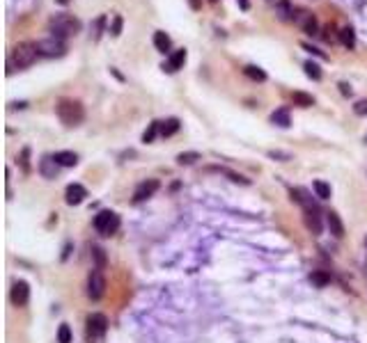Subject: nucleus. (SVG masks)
<instances>
[{
  "label": "nucleus",
  "instance_id": "nucleus-15",
  "mask_svg": "<svg viewBox=\"0 0 367 343\" xmlns=\"http://www.w3.org/2000/svg\"><path fill=\"white\" fill-rule=\"evenodd\" d=\"M53 160H55L60 167H73V165H78V156L73 154V151H55Z\"/></svg>",
  "mask_w": 367,
  "mask_h": 343
},
{
  "label": "nucleus",
  "instance_id": "nucleus-7",
  "mask_svg": "<svg viewBox=\"0 0 367 343\" xmlns=\"http://www.w3.org/2000/svg\"><path fill=\"white\" fill-rule=\"evenodd\" d=\"M106 293V279L101 270H92L90 277H87V295L90 300H101Z\"/></svg>",
  "mask_w": 367,
  "mask_h": 343
},
{
  "label": "nucleus",
  "instance_id": "nucleus-1",
  "mask_svg": "<svg viewBox=\"0 0 367 343\" xmlns=\"http://www.w3.org/2000/svg\"><path fill=\"white\" fill-rule=\"evenodd\" d=\"M55 112H57L62 124L69 126V128L81 126L83 119H85V108H83V103L76 101V99H60L55 105Z\"/></svg>",
  "mask_w": 367,
  "mask_h": 343
},
{
  "label": "nucleus",
  "instance_id": "nucleus-39",
  "mask_svg": "<svg viewBox=\"0 0 367 343\" xmlns=\"http://www.w3.org/2000/svg\"><path fill=\"white\" fill-rule=\"evenodd\" d=\"M239 3V7L243 9V12H246V9H250V3H248V0H237Z\"/></svg>",
  "mask_w": 367,
  "mask_h": 343
},
{
  "label": "nucleus",
  "instance_id": "nucleus-29",
  "mask_svg": "<svg viewBox=\"0 0 367 343\" xmlns=\"http://www.w3.org/2000/svg\"><path fill=\"white\" fill-rule=\"evenodd\" d=\"M18 165H21V169H23V174H30V149H23L21 154H18Z\"/></svg>",
  "mask_w": 367,
  "mask_h": 343
},
{
  "label": "nucleus",
  "instance_id": "nucleus-18",
  "mask_svg": "<svg viewBox=\"0 0 367 343\" xmlns=\"http://www.w3.org/2000/svg\"><path fill=\"white\" fill-rule=\"evenodd\" d=\"M340 41H342V46H344V48L354 51V48H356V32H354V28H351V26L342 28V30H340Z\"/></svg>",
  "mask_w": 367,
  "mask_h": 343
},
{
  "label": "nucleus",
  "instance_id": "nucleus-31",
  "mask_svg": "<svg viewBox=\"0 0 367 343\" xmlns=\"http://www.w3.org/2000/svg\"><path fill=\"white\" fill-rule=\"evenodd\" d=\"M122 28H124V18H122L120 14H117V16L112 18V26H110V34H112V37H120V34H122Z\"/></svg>",
  "mask_w": 367,
  "mask_h": 343
},
{
  "label": "nucleus",
  "instance_id": "nucleus-3",
  "mask_svg": "<svg viewBox=\"0 0 367 343\" xmlns=\"http://www.w3.org/2000/svg\"><path fill=\"white\" fill-rule=\"evenodd\" d=\"M37 57H39L37 44H32V41H21L18 46H14L9 62H12L14 67H18V69H28V67L35 65Z\"/></svg>",
  "mask_w": 367,
  "mask_h": 343
},
{
  "label": "nucleus",
  "instance_id": "nucleus-28",
  "mask_svg": "<svg viewBox=\"0 0 367 343\" xmlns=\"http://www.w3.org/2000/svg\"><path fill=\"white\" fill-rule=\"evenodd\" d=\"M92 256H94L96 270H104V268H106V252L99 247V245H94V247H92Z\"/></svg>",
  "mask_w": 367,
  "mask_h": 343
},
{
  "label": "nucleus",
  "instance_id": "nucleus-5",
  "mask_svg": "<svg viewBox=\"0 0 367 343\" xmlns=\"http://www.w3.org/2000/svg\"><path fill=\"white\" fill-rule=\"evenodd\" d=\"M37 51H39V55H44V57H60V55H65L67 44H65V39H57V37L39 39Z\"/></svg>",
  "mask_w": 367,
  "mask_h": 343
},
{
  "label": "nucleus",
  "instance_id": "nucleus-16",
  "mask_svg": "<svg viewBox=\"0 0 367 343\" xmlns=\"http://www.w3.org/2000/svg\"><path fill=\"white\" fill-rule=\"evenodd\" d=\"M57 167H60V165L53 160V156H44L42 163H39V169H42V174L46 176V179H55Z\"/></svg>",
  "mask_w": 367,
  "mask_h": 343
},
{
  "label": "nucleus",
  "instance_id": "nucleus-14",
  "mask_svg": "<svg viewBox=\"0 0 367 343\" xmlns=\"http://www.w3.org/2000/svg\"><path fill=\"white\" fill-rule=\"evenodd\" d=\"M326 227H329V231H331L335 238H342V236H344V224H342L340 215H337L335 210L326 213Z\"/></svg>",
  "mask_w": 367,
  "mask_h": 343
},
{
  "label": "nucleus",
  "instance_id": "nucleus-2",
  "mask_svg": "<svg viewBox=\"0 0 367 343\" xmlns=\"http://www.w3.org/2000/svg\"><path fill=\"white\" fill-rule=\"evenodd\" d=\"M78 30H81V21H78L76 16H71V14H57V16H53L51 21H48V32H51V37L67 39V37H71V34H76Z\"/></svg>",
  "mask_w": 367,
  "mask_h": 343
},
{
  "label": "nucleus",
  "instance_id": "nucleus-35",
  "mask_svg": "<svg viewBox=\"0 0 367 343\" xmlns=\"http://www.w3.org/2000/svg\"><path fill=\"white\" fill-rule=\"evenodd\" d=\"M301 46L305 48L307 53H312V55H317V57H321V60H326V53H324V51H319V48H317V46H312V44H305V41H303Z\"/></svg>",
  "mask_w": 367,
  "mask_h": 343
},
{
  "label": "nucleus",
  "instance_id": "nucleus-11",
  "mask_svg": "<svg viewBox=\"0 0 367 343\" xmlns=\"http://www.w3.org/2000/svg\"><path fill=\"white\" fill-rule=\"evenodd\" d=\"M85 197H87V190L83 188L81 183H71V185H67V190H65V202L69 204V206L81 204Z\"/></svg>",
  "mask_w": 367,
  "mask_h": 343
},
{
  "label": "nucleus",
  "instance_id": "nucleus-26",
  "mask_svg": "<svg viewBox=\"0 0 367 343\" xmlns=\"http://www.w3.org/2000/svg\"><path fill=\"white\" fill-rule=\"evenodd\" d=\"M156 135H161V121H151L149 128L143 133V142H145V144H149V142H154Z\"/></svg>",
  "mask_w": 367,
  "mask_h": 343
},
{
  "label": "nucleus",
  "instance_id": "nucleus-36",
  "mask_svg": "<svg viewBox=\"0 0 367 343\" xmlns=\"http://www.w3.org/2000/svg\"><path fill=\"white\" fill-rule=\"evenodd\" d=\"M354 112H356L358 117H365V115H367V99L356 103V105H354Z\"/></svg>",
  "mask_w": 367,
  "mask_h": 343
},
{
  "label": "nucleus",
  "instance_id": "nucleus-10",
  "mask_svg": "<svg viewBox=\"0 0 367 343\" xmlns=\"http://www.w3.org/2000/svg\"><path fill=\"white\" fill-rule=\"evenodd\" d=\"M159 181L156 179H149V181H143V183H138V188H136L133 192V202H145V199H149L151 195L159 190Z\"/></svg>",
  "mask_w": 367,
  "mask_h": 343
},
{
  "label": "nucleus",
  "instance_id": "nucleus-13",
  "mask_svg": "<svg viewBox=\"0 0 367 343\" xmlns=\"http://www.w3.org/2000/svg\"><path fill=\"white\" fill-rule=\"evenodd\" d=\"M184 62H186V51L184 48H179V51H175L172 55H170V60L168 62H163V71H168V73H175V71H179V69L184 67Z\"/></svg>",
  "mask_w": 367,
  "mask_h": 343
},
{
  "label": "nucleus",
  "instance_id": "nucleus-41",
  "mask_svg": "<svg viewBox=\"0 0 367 343\" xmlns=\"http://www.w3.org/2000/svg\"><path fill=\"white\" fill-rule=\"evenodd\" d=\"M55 3H57V5H62V7H65V5H69L71 0H55Z\"/></svg>",
  "mask_w": 367,
  "mask_h": 343
},
{
  "label": "nucleus",
  "instance_id": "nucleus-23",
  "mask_svg": "<svg viewBox=\"0 0 367 343\" xmlns=\"http://www.w3.org/2000/svg\"><path fill=\"white\" fill-rule=\"evenodd\" d=\"M243 73H246L250 80H257V82H264L266 80V73H264V69H259L255 65H248L246 69H243Z\"/></svg>",
  "mask_w": 367,
  "mask_h": 343
},
{
  "label": "nucleus",
  "instance_id": "nucleus-19",
  "mask_svg": "<svg viewBox=\"0 0 367 343\" xmlns=\"http://www.w3.org/2000/svg\"><path fill=\"white\" fill-rule=\"evenodd\" d=\"M154 46H156V51L159 53H170L172 41H170V37L163 30H159V32H154Z\"/></svg>",
  "mask_w": 367,
  "mask_h": 343
},
{
  "label": "nucleus",
  "instance_id": "nucleus-38",
  "mask_svg": "<svg viewBox=\"0 0 367 343\" xmlns=\"http://www.w3.org/2000/svg\"><path fill=\"white\" fill-rule=\"evenodd\" d=\"M337 87H340L342 96H351V85H349V82H340V85H337Z\"/></svg>",
  "mask_w": 367,
  "mask_h": 343
},
{
  "label": "nucleus",
  "instance_id": "nucleus-32",
  "mask_svg": "<svg viewBox=\"0 0 367 343\" xmlns=\"http://www.w3.org/2000/svg\"><path fill=\"white\" fill-rule=\"evenodd\" d=\"M57 341H60V343H71V330H69V325H60V330H57Z\"/></svg>",
  "mask_w": 367,
  "mask_h": 343
},
{
  "label": "nucleus",
  "instance_id": "nucleus-4",
  "mask_svg": "<svg viewBox=\"0 0 367 343\" xmlns=\"http://www.w3.org/2000/svg\"><path fill=\"white\" fill-rule=\"evenodd\" d=\"M94 229L101 236H112L120 229V215L112 213V210H101L94 218Z\"/></svg>",
  "mask_w": 367,
  "mask_h": 343
},
{
  "label": "nucleus",
  "instance_id": "nucleus-42",
  "mask_svg": "<svg viewBox=\"0 0 367 343\" xmlns=\"http://www.w3.org/2000/svg\"><path fill=\"white\" fill-rule=\"evenodd\" d=\"M209 3H218V0H209Z\"/></svg>",
  "mask_w": 367,
  "mask_h": 343
},
{
  "label": "nucleus",
  "instance_id": "nucleus-21",
  "mask_svg": "<svg viewBox=\"0 0 367 343\" xmlns=\"http://www.w3.org/2000/svg\"><path fill=\"white\" fill-rule=\"evenodd\" d=\"M179 119L177 117H170V119H165V121H161V135L163 137H170V135H175L179 131Z\"/></svg>",
  "mask_w": 367,
  "mask_h": 343
},
{
  "label": "nucleus",
  "instance_id": "nucleus-33",
  "mask_svg": "<svg viewBox=\"0 0 367 343\" xmlns=\"http://www.w3.org/2000/svg\"><path fill=\"white\" fill-rule=\"evenodd\" d=\"M104 23H106V16H99L94 21V26H92V30H94V41L96 39H101V32H104Z\"/></svg>",
  "mask_w": 367,
  "mask_h": 343
},
{
  "label": "nucleus",
  "instance_id": "nucleus-17",
  "mask_svg": "<svg viewBox=\"0 0 367 343\" xmlns=\"http://www.w3.org/2000/svg\"><path fill=\"white\" fill-rule=\"evenodd\" d=\"M276 14H278V18H280V21H292V18H294V7H292L289 0H278Z\"/></svg>",
  "mask_w": 367,
  "mask_h": 343
},
{
  "label": "nucleus",
  "instance_id": "nucleus-30",
  "mask_svg": "<svg viewBox=\"0 0 367 343\" xmlns=\"http://www.w3.org/2000/svg\"><path fill=\"white\" fill-rule=\"evenodd\" d=\"M195 160H200V154H198V151H184V154L177 156V163H179V165H193Z\"/></svg>",
  "mask_w": 367,
  "mask_h": 343
},
{
  "label": "nucleus",
  "instance_id": "nucleus-43",
  "mask_svg": "<svg viewBox=\"0 0 367 343\" xmlns=\"http://www.w3.org/2000/svg\"><path fill=\"white\" fill-rule=\"evenodd\" d=\"M365 142H367V137H365Z\"/></svg>",
  "mask_w": 367,
  "mask_h": 343
},
{
  "label": "nucleus",
  "instance_id": "nucleus-9",
  "mask_svg": "<svg viewBox=\"0 0 367 343\" xmlns=\"http://www.w3.org/2000/svg\"><path fill=\"white\" fill-rule=\"evenodd\" d=\"M106 327H108V320H106L104 313H92L87 316V334L94 339V336H104Z\"/></svg>",
  "mask_w": 367,
  "mask_h": 343
},
{
  "label": "nucleus",
  "instance_id": "nucleus-34",
  "mask_svg": "<svg viewBox=\"0 0 367 343\" xmlns=\"http://www.w3.org/2000/svg\"><path fill=\"white\" fill-rule=\"evenodd\" d=\"M220 172H223L225 176H229V181H234V183H243V185H248V183H250V181H248V179H243L241 174H234V172H229V169H220Z\"/></svg>",
  "mask_w": 367,
  "mask_h": 343
},
{
  "label": "nucleus",
  "instance_id": "nucleus-12",
  "mask_svg": "<svg viewBox=\"0 0 367 343\" xmlns=\"http://www.w3.org/2000/svg\"><path fill=\"white\" fill-rule=\"evenodd\" d=\"M305 227L312 231V236H319V233H321V218H319V210H317V206L305 208Z\"/></svg>",
  "mask_w": 367,
  "mask_h": 343
},
{
  "label": "nucleus",
  "instance_id": "nucleus-25",
  "mask_svg": "<svg viewBox=\"0 0 367 343\" xmlns=\"http://www.w3.org/2000/svg\"><path fill=\"white\" fill-rule=\"evenodd\" d=\"M303 69H305V76L312 78V80H321V67L317 65V62L307 60L305 65H303Z\"/></svg>",
  "mask_w": 367,
  "mask_h": 343
},
{
  "label": "nucleus",
  "instance_id": "nucleus-27",
  "mask_svg": "<svg viewBox=\"0 0 367 343\" xmlns=\"http://www.w3.org/2000/svg\"><path fill=\"white\" fill-rule=\"evenodd\" d=\"M312 188H315V192H317V197L319 199H329L331 197V185L326 183V181H315Z\"/></svg>",
  "mask_w": 367,
  "mask_h": 343
},
{
  "label": "nucleus",
  "instance_id": "nucleus-24",
  "mask_svg": "<svg viewBox=\"0 0 367 343\" xmlns=\"http://www.w3.org/2000/svg\"><path fill=\"white\" fill-rule=\"evenodd\" d=\"M310 282L315 284V286L324 288L326 284H331V274H329V272H324V270H312V274H310Z\"/></svg>",
  "mask_w": 367,
  "mask_h": 343
},
{
  "label": "nucleus",
  "instance_id": "nucleus-22",
  "mask_svg": "<svg viewBox=\"0 0 367 343\" xmlns=\"http://www.w3.org/2000/svg\"><path fill=\"white\" fill-rule=\"evenodd\" d=\"M292 101H294V105H298V108H312L315 105V99H312L310 94H305V92H294Z\"/></svg>",
  "mask_w": 367,
  "mask_h": 343
},
{
  "label": "nucleus",
  "instance_id": "nucleus-8",
  "mask_svg": "<svg viewBox=\"0 0 367 343\" xmlns=\"http://www.w3.org/2000/svg\"><path fill=\"white\" fill-rule=\"evenodd\" d=\"M9 297H12L14 307H26L28 300H30V286H28V282H14Z\"/></svg>",
  "mask_w": 367,
  "mask_h": 343
},
{
  "label": "nucleus",
  "instance_id": "nucleus-40",
  "mask_svg": "<svg viewBox=\"0 0 367 343\" xmlns=\"http://www.w3.org/2000/svg\"><path fill=\"white\" fill-rule=\"evenodd\" d=\"M190 7H193V9H200V7H202V3H200V0H190Z\"/></svg>",
  "mask_w": 367,
  "mask_h": 343
},
{
  "label": "nucleus",
  "instance_id": "nucleus-37",
  "mask_svg": "<svg viewBox=\"0 0 367 343\" xmlns=\"http://www.w3.org/2000/svg\"><path fill=\"white\" fill-rule=\"evenodd\" d=\"M268 156H271V158H280V160H289L292 158L289 154H282V151H268Z\"/></svg>",
  "mask_w": 367,
  "mask_h": 343
},
{
  "label": "nucleus",
  "instance_id": "nucleus-20",
  "mask_svg": "<svg viewBox=\"0 0 367 343\" xmlns=\"http://www.w3.org/2000/svg\"><path fill=\"white\" fill-rule=\"evenodd\" d=\"M271 121L273 124H278L280 128H289L292 126V119H289V112H287V108H280V110H276L271 115Z\"/></svg>",
  "mask_w": 367,
  "mask_h": 343
},
{
  "label": "nucleus",
  "instance_id": "nucleus-6",
  "mask_svg": "<svg viewBox=\"0 0 367 343\" xmlns=\"http://www.w3.org/2000/svg\"><path fill=\"white\" fill-rule=\"evenodd\" d=\"M292 21L296 23V26L301 28L305 34H310V37L319 34V21H317V16H315V14H310L307 9H296Z\"/></svg>",
  "mask_w": 367,
  "mask_h": 343
}]
</instances>
